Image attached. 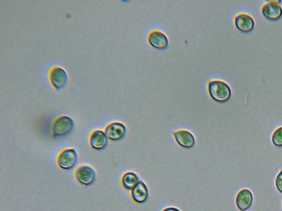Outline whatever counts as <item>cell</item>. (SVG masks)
<instances>
[{
  "label": "cell",
  "instance_id": "7a4b0ae2",
  "mask_svg": "<svg viewBox=\"0 0 282 211\" xmlns=\"http://www.w3.org/2000/svg\"><path fill=\"white\" fill-rule=\"evenodd\" d=\"M74 127V122L68 116H60L56 119L52 126V134L55 137H60L70 133Z\"/></svg>",
  "mask_w": 282,
  "mask_h": 211
},
{
  "label": "cell",
  "instance_id": "3957f363",
  "mask_svg": "<svg viewBox=\"0 0 282 211\" xmlns=\"http://www.w3.org/2000/svg\"><path fill=\"white\" fill-rule=\"evenodd\" d=\"M78 160L77 153L73 148L65 149L62 151L57 157V165L60 168L69 170L76 166Z\"/></svg>",
  "mask_w": 282,
  "mask_h": 211
},
{
  "label": "cell",
  "instance_id": "2e32d148",
  "mask_svg": "<svg viewBox=\"0 0 282 211\" xmlns=\"http://www.w3.org/2000/svg\"><path fill=\"white\" fill-rule=\"evenodd\" d=\"M276 184L278 190L282 193V170L277 177Z\"/></svg>",
  "mask_w": 282,
  "mask_h": 211
},
{
  "label": "cell",
  "instance_id": "e0dca14e",
  "mask_svg": "<svg viewBox=\"0 0 282 211\" xmlns=\"http://www.w3.org/2000/svg\"><path fill=\"white\" fill-rule=\"evenodd\" d=\"M163 211H180L178 209H176L174 208H169L165 209V210H163Z\"/></svg>",
  "mask_w": 282,
  "mask_h": 211
},
{
  "label": "cell",
  "instance_id": "6da1fadb",
  "mask_svg": "<svg viewBox=\"0 0 282 211\" xmlns=\"http://www.w3.org/2000/svg\"><path fill=\"white\" fill-rule=\"evenodd\" d=\"M208 90L211 98L219 103H226L232 95L230 86L227 83L220 80L211 81L209 83Z\"/></svg>",
  "mask_w": 282,
  "mask_h": 211
},
{
  "label": "cell",
  "instance_id": "5bb4252c",
  "mask_svg": "<svg viewBox=\"0 0 282 211\" xmlns=\"http://www.w3.org/2000/svg\"><path fill=\"white\" fill-rule=\"evenodd\" d=\"M140 181L138 175L132 171L123 174L121 179L122 186L127 190H132Z\"/></svg>",
  "mask_w": 282,
  "mask_h": 211
},
{
  "label": "cell",
  "instance_id": "8992f818",
  "mask_svg": "<svg viewBox=\"0 0 282 211\" xmlns=\"http://www.w3.org/2000/svg\"><path fill=\"white\" fill-rule=\"evenodd\" d=\"M126 132V127L120 122L110 123L105 130V133L107 138L113 142L122 139L124 137Z\"/></svg>",
  "mask_w": 282,
  "mask_h": 211
},
{
  "label": "cell",
  "instance_id": "8fae6325",
  "mask_svg": "<svg viewBox=\"0 0 282 211\" xmlns=\"http://www.w3.org/2000/svg\"><path fill=\"white\" fill-rule=\"evenodd\" d=\"M108 138L105 132L96 130L93 132L90 137V144L92 148L96 150H102L107 146Z\"/></svg>",
  "mask_w": 282,
  "mask_h": 211
},
{
  "label": "cell",
  "instance_id": "9c48e42d",
  "mask_svg": "<svg viewBox=\"0 0 282 211\" xmlns=\"http://www.w3.org/2000/svg\"><path fill=\"white\" fill-rule=\"evenodd\" d=\"M176 142L180 146L186 148H192L195 144V139L193 135L187 130H179L173 133Z\"/></svg>",
  "mask_w": 282,
  "mask_h": 211
},
{
  "label": "cell",
  "instance_id": "9a60e30c",
  "mask_svg": "<svg viewBox=\"0 0 282 211\" xmlns=\"http://www.w3.org/2000/svg\"><path fill=\"white\" fill-rule=\"evenodd\" d=\"M272 142L277 147H282V127L278 128L273 133Z\"/></svg>",
  "mask_w": 282,
  "mask_h": 211
},
{
  "label": "cell",
  "instance_id": "4fadbf2b",
  "mask_svg": "<svg viewBox=\"0 0 282 211\" xmlns=\"http://www.w3.org/2000/svg\"><path fill=\"white\" fill-rule=\"evenodd\" d=\"M253 201L252 193L248 189H244L238 193L236 198V204L241 211H245L250 208Z\"/></svg>",
  "mask_w": 282,
  "mask_h": 211
},
{
  "label": "cell",
  "instance_id": "30bf717a",
  "mask_svg": "<svg viewBox=\"0 0 282 211\" xmlns=\"http://www.w3.org/2000/svg\"><path fill=\"white\" fill-rule=\"evenodd\" d=\"M235 24L241 32L248 33L254 29L255 21L253 17L248 13H240L235 18Z\"/></svg>",
  "mask_w": 282,
  "mask_h": 211
},
{
  "label": "cell",
  "instance_id": "7c38bea8",
  "mask_svg": "<svg viewBox=\"0 0 282 211\" xmlns=\"http://www.w3.org/2000/svg\"><path fill=\"white\" fill-rule=\"evenodd\" d=\"M132 199L138 204H143L148 197V188L142 181H140L131 190Z\"/></svg>",
  "mask_w": 282,
  "mask_h": 211
},
{
  "label": "cell",
  "instance_id": "277c9868",
  "mask_svg": "<svg viewBox=\"0 0 282 211\" xmlns=\"http://www.w3.org/2000/svg\"><path fill=\"white\" fill-rule=\"evenodd\" d=\"M51 84L57 90H61L68 82V75L65 70L60 67L52 68L49 73Z\"/></svg>",
  "mask_w": 282,
  "mask_h": 211
},
{
  "label": "cell",
  "instance_id": "5b68a950",
  "mask_svg": "<svg viewBox=\"0 0 282 211\" xmlns=\"http://www.w3.org/2000/svg\"><path fill=\"white\" fill-rule=\"evenodd\" d=\"M76 178L78 183L84 186H89L95 182L96 174L91 167L83 166L76 171Z\"/></svg>",
  "mask_w": 282,
  "mask_h": 211
},
{
  "label": "cell",
  "instance_id": "ba28073f",
  "mask_svg": "<svg viewBox=\"0 0 282 211\" xmlns=\"http://www.w3.org/2000/svg\"><path fill=\"white\" fill-rule=\"evenodd\" d=\"M262 12L267 19L275 21L280 19L282 16V7L279 2L270 1L264 4Z\"/></svg>",
  "mask_w": 282,
  "mask_h": 211
},
{
  "label": "cell",
  "instance_id": "52a82bcc",
  "mask_svg": "<svg viewBox=\"0 0 282 211\" xmlns=\"http://www.w3.org/2000/svg\"><path fill=\"white\" fill-rule=\"evenodd\" d=\"M148 41L151 46L158 50L165 49L169 45L166 35L160 30H154L150 32L148 35Z\"/></svg>",
  "mask_w": 282,
  "mask_h": 211
}]
</instances>
